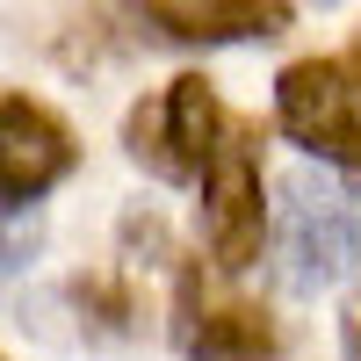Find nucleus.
<instances>
[{
  "instance_id": "obj_1",
  "label": "nucleus",
  "mask_w": 361,
  "mask_h": 361,
  "mask_svg": "<svg viewBox=\"0 0 361 361\" xmlns=\"http://www.w3.org/2000/svg\"><path fill=\"white\" fill-rule=\"evenodd\" d=\"M275 253H282V282L296 296L340 289L361 260V217H354L347 188H333L325 173H289L282 217H275Z\"/></svg>"
},
{
  "instance_id": "obj_2",
  "label": "nucleus",
  "mask_w": 361,
  "mask_h": 361,
  "mask_svg": "<svg viewBox=\"0 0 361 361\" xmlns=\"http://www.w3.org/2000/svg\"><path fill=\"white\" fill-rule=\"evenodd\" d=\"M275 116L318 166H340L347 180H361V109H354V87L333 58L289 66L275 80Z\"/></svg>"
},
{
  "instance_id": "obj_3",
  "label": "nucleus",
  "mask_w": 361,
  "mask_h": 361,
  "mask_svg": "<svg viewBox=\"0 0 361 361\" xmlns=\"http://www.w3.org/2000/svg\"><path fill=\"white\" fill-rule=\"evenodd\" d=\"M217 145H224V116H217V94L195 73L173 80L152 109L130 116V159L152 166L159 180H195L217 159Z\"/></svg>"
},
{
  "instance_id": "obj_4",
  "label": "nucleus",
  "mask_w": 361,
  "mask_h": 361,
  "mask_svg": "<svg viewBox=\"0 0 361 361\" xmlns=\"http://www.w3.org/2000/svg\"><path fill=\"white\" fill-rule=\"evenodd\" d=\"M73 130L58 123L44 102L0 94V209H29L73 173Z\"/></svg>"
},
{
  "instance_id": "obj_5",
  "label": "nucleus",
  "mask_w": 361,
  "mask_h": 361,
  "mask_svg": "<svg viewBox=\"0 0 361 361\" xmlns=\"http://www.w3.org/2000/svg\"><path fill=\"white\" fill-rule=\"evenodd\" d=\"M260 166L246 152V137H224L217 159L202 166V246L217 267H253L260 260Z\"/></svg>"
},
{
  "instance_id": "obj_6",
  "label": "nucleus",
  "mask_w": 361,
  "mask_h": 361,
  "mask_svg": "<svg viewBox=\"0 0 361 361\" xmlns=\"http://www.w3.org/2000/svg\"><path fill=\"white\" fill-rule=\"evenodd\" d=\"M188 354L195 361H275L282 333L246 304H217V311H195L188 318Z\"/></svg>"
},
{
  "instance_id": "obj_7",
  "label": "nucleus",
  "mask_w": 361,
  "mask_h": 361,
  "mask_svg": "<svg viewBox=\"0 0 361 361\" xmlns=\"http://www.w3.org/2000/svg\"><path fill=\"white\" fill-rule=\"evenodd\" d=\"M145 22L180 44H231V37H282L289 8H145Z\"/></svg>"
},
{
  "instance_id": "obj_8",
  "label": "nucleus",
  "mask_w": 361,
  "mask_h": 361,
  "mask_svg": "<svg viewBox=\"0 0 361 361\" xmlns=\"http://www.w3.org/2000/svg\"><path fill=\"white\" fill-rule=\"evenodd\" d=\"M340 354H347V361H361V289L347 296V311H340Z\"/></svg>"
}]
</instances>
